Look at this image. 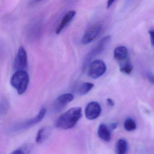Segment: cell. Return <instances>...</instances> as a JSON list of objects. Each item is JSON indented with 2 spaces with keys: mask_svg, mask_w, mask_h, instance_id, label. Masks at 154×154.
<instances>
[{
  "mask_svg": "<svg viewBox=\"0 0 154 154\" xmlns=\"http://www.w3.org/2000/svg\"><path fill=\"white\" fill-rule=\"evenodd\" d=\"M82 116L81 107H74L63 113L55 122V126L62 129L72 128L76 125Z\"/></svg>",
  "mask_w": 154,
  "mask_h": 154,
  "instance_id": "6da1fadb",
  "label": "cell"
},
{
  "mask_svg": "<svg viewBox=\"0 0 154 154\" xmlns=\"http://www.w3.org/2000/svg\"><path fill=\"white\" fill-rule=\"evenodd\" d=\"M29 82V75L26 71H17L11 79V84L20 95L25 93Z\"/></svg>",
  "mask_w": 154,
  "mask_h": 154,
  "instance_id": "7a4b0ae2",
  "label": "cell"
},
{
  "mask_svg": "<svg viewBox=\"0 0 154 154\" xmlns=\"http://www.w3.org/2000/svg\"><path fill=\"white\" fill-rule=\"evenodd\" d=\"M111 36H106L101 39L87 54L84 62L83 68L85 70L90 63L91 60L96 56L101 53L106 48L110 41Z\"/></svg>",
  "mask_w": 154,
  "mask_h": 154,
  "instance_id": "3957f363",
  "label": "cell"
},
{
  "mask_svg": "<svg viewBox=\"0 0 154 154\" xmlns=\"http://www.w3.org/2000/svg\"><path fill=\"white\" fill-rule=\"evenodd\" d=\"M106 71V66L101 60H94L89 66L88 75L93 79H98L102 76Z\"/></svg>",
  "mask_w": 154,
  "mask_h": 154,
  "instance_id": "277c9868",
  "label": "cell"
},
{
  "mask_svg": "<svg viewBox=\"0 0 154 154\" xmlns=\"http://www.w3.org/2000/svg\"><path fill=\"white\" fill-rule=\"evenodd\" d=\"M102 29V26L100 23H96L90 26L83 36L82 44L87 45L94 41L100 34Z\"/></svg>",
  "mask_w": 154,
  "mask_h": 154,
  "instance_id": "5b68a950",
  "label": "cell"
},
{
  "mask_svg": "<svg viewBox=\"0 0 154 154\" xmlns=\"http://www.w3.org/2000/svg\"><path fill=\"white\" fill-rule=\"evenodd\" d=\"M14 69L17 71H25L28 67V57L26 51L23 46L18 50L14 63Z\"/></svg>",
  "mask_w": 154,
  "mask_h": 154,
  "instance_id": "8992f818",
  "label": "cell"
},
{
  "mask_svg": "<svg viewBox=\"0 0 154 154\" xmlns=\"http://www.w3.org/2000/svg\"><path fill=\"white\" fill-rule=\"evenodd\" d=\"M74 99V96L71 93L64 94L60 95L55 100L53 104V110L55 112L60 111Z\"/></svg>",
  "mask_w": 154,
  "mask_h": 154,
  "instance_id": "52a82bcc",
  "label": "cell"
},
{
  "mask_svg": "<svg viewBox=\"0 0 154 154\" xmlns=\"http://www.w3.org/2000/svg\"><path fill=\"white\" fill-rule=\"evenodd\" d=\"M46 109L45 108H42L38 115L36 116L35 118L28 120V121H26V122H24L19 124L15 128V129H17V130L24 129H26L27 128H30V127L35 125L36 124H37L44 119L46 113Z\"/></svg>",
  "mask_w": 154,
  "mask_h": 154,
  "instance_id": "ba28073f",
  "label": "cell"
},
{
  "mask_svg": "<svg viewBox=\"0 0 154 154\" xmlns=\"http://www.w3.org/2000/svg\"><path fill=\"white\" fill-rule=\"evenodd\" d=\"M101 112L100 105L96 102L89 103L85 109V115L89 120H94L97 119Z\"/></svg>",
  "mask_w": 154,
  "mask_h": 154,
  "instance_id": "9c48e42d",
  "label": "cell"
},
{
  "mask_svg": "<svg viewBox=\"0 0 154 154\" xmlns=\"http://www.w3.org/2000/svg\"><path fill=\"white\" fill-rule=\"evenodd\" d=\"M76 14V11L75 10H71L67 11L64 15L62 19L61 20L60 23L57 27L56 29V33L59 34L63 29L68 25L69 23L72 21Z\"/></svg>",
  "mask_w": 154,
  "mask_h": 154,
  "instance_id": "30bf717a",
  "label": "cell"
},
{
  "mask_svg": "<svg viewBox=\"0 0 154 154\" xmlns=\"http://www.w3.org/2000/svg\"><path fill=\"white\" fill-rule=\"evenodd\" d=\"M128 50L124 46H119L116 48L113 52L114 58L116 61L122 64L128 61Z\"/></svg>",
  "mask_w": 154,
  "mask_h": 154,
  "instance_id": "8fae6325",
  "label": "cell"
},
{
  "mask_svg": "<svg viewBox=\"0 0 154 154\" xmlns=\"http://www.w3.org/2000/svg\"><path fill=\"white\" fill-rule=\"evenodd\" d=\"M52 129L49 127L42 128L38 131L36 137V141L38 144H41L47 139L51 134Z\"/></svg>",
  "mask_w": 154,
  "mask_h": 154,
  "instance_id": "7c38bea8",
  "label": "cell"
},
{
  "mask_svg": "<svg viewBox=\"0 0 154 154\" xmlns=\"http://www.w3.org/2000/svg\"><path fill=\"white\" fill-rule=\"evenodd\" d=\"M98 134L99 137L103 140L106 141H109L110 140V131L105 124H101L99 126Z\"/></svg>",
  "mask_w": 154,
  "mask_h": 154,
  "instance_id": "4fadbf2b",
  "label": "cell"
},
{
  "mask_svg": "<svg viewBox=\"0 0 154 154\" xmlns=\"http://www.w3.org/2000/svg\"><path fill=\"white\" fill-rule=\"evenodd\" d=\"M94 86V85L92 83H83L80 85L78 89V93L81 95H85L91 90Z\"/></svg>",
  "mask_w": 154,
  "mask_h": 154,
  "instance_id": "5bb4252c",
  "label": "cell"
},
{
  "mask_svg": "<svg viewBox=\"0 0 154 154\" xmlns=\"http://www.w3.org/2000/svg\"><path fill=\"white\" fill-rule=\"evenodd\" d=\"M128 149L127 141L123 139L119 140L117 144V154H126Z\"/></svg>",
  "mask_w": 154,
  "mask_h": 154,
  "instance_id": "9a60e30c",
  "label": "cell"
},
{
  "mask_svg": "<svg viewBox=\"0 0 154 154\" xmlns=\"http://www.w3.org/2000/svg\"><path fill=\"white\" fill-rule=\"evenodd\" d=\"M133 69L132 65L130 63L129 60L122 63L121 64L120 70L122 72L126 74H130Z\"/></svg>",
  "mask_w": 154,
  "mask_h": 154,
  "instance_id": "2e32d148",
  "label": "cell"
},
{
  "mask_svg": "<svg viewBox=\"0 0 154 154\" xmlns=\"http://www.w3.org/2000/svg\"><path fill=\"white\" fill-rule=\"evenodd\" d=\"M136 123L131 119H128L125 121L124 123V128L128 131H131L136 128Z\"/></svg>",
  "mask_w": 154,
  "mask_h": 154,
  "instance_id": "e0dca14e",
  "label": "cell"
},
{
  "mask_svg": "<svg viewBox=\"0 0 154 154\" xmlns=\"http://www.w3.org/2000/svg\"><path fill=\"white\" fill-rule=\"evenodd\" d=\"M30 148L28 147L19 148L12 151L10 154H29Z\"/></svg>",
  "mask_w": 154,
  "mask_h": 154,
  "instance_id": "ac0fdd59",
  "label": "cell"
},
{
  "mask_svg": "<svg viewBox=\"0 0 154 154\" xmlns=\"http://www.w3.org/2000/svg\"><path fill=\"white\" fill-rule=\"evenodd\" d=\"M146 76L149 82L151 84H154V75L151 72H147L146 74Z\"/></svg>",
  "mask_w": 154,
  "mask_h": 154,
  "instance_id": "d6986e66",
  "label": "cell"
},
{
  "mask_svg": "<svg viewBox=\"0 0 154 154\" xmlns=\"http://www.w3.org/2000/svg\"><path fill=\"white\" fill-rule=\"evenodd\" d=\"M149 34L150 36V42L152 46L154 47V29H150L149 31Z\"/></svg>",
  "mask_w": 154,
  "mask_h": 154,
  "instance_id": "ffe728a7",
  "label": "cell"
},
{
  "mask_svg": "<svg viewBox=\"0 0 154 154\" xmlns=\"http://www.w3.org/2000/svg\"><path fill=\"white\" fill-rule=\"evenodd\" d=\"M107 102L109 106L112 107V106H113L114 105V101H113L112 99H109V98L107 99Z\"/></svg>",
  "mask_w": 154,
  "mask_h": 154,
  "instance_id": "44dd1931",
  "label": "cell"
},
{
  "mask_svg": "<svg viewBox=\"0 0 154 154\" xmlns=\"http://www.w3.org/2000/svg\"><path fill=\"white\" fill-rule=\"evenodd\" d=\"M115 1H109L107 2V8H110L111 7L112 5L113 4V2H115Z\"/></svg>",
  "mask_w": 154,
  "mask_h": 154,
  "instance_id": "7402d4cb",
  "label": "cell"
},
{
  "mask_svg": "<svg viewBox=\"0 0 154 154\" xmlns=\"http://www.w3.org/2000/svg\"><path fill=\"white\" fill-rule=\"evenodd\" d=\"M118 126V123H117V122H115V123H112V124H111V128L112 129H115L116 128H117V127Z\"/></svg>",
  "mask_w": 154,
  "mask_h": 154,
  "instance_id": "603a6c76",
  "label": "cell"
}]
</instances>
